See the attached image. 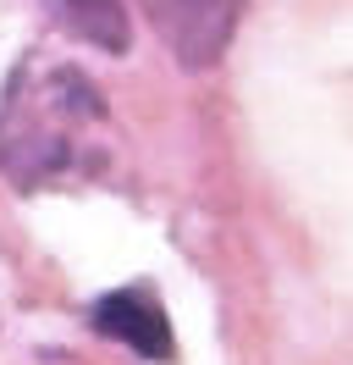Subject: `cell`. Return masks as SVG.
<instances>
[{
    "label": "cell",
    "instance_id": "cell-4",
    "mask_svg": "<svg viewBox=\"0 0 353 365\" xmlns=\"http://www.w3.org/2000/svg\"><path fill=\"white\" fill-rule=\"evenodd\" d=\"M66 11V23L100 50H127V11L122 0H56Z\"/></svg>",
    "mask_w": 353,
    "mask_h": 365
},
{
    "label": "cell",
    "instance_id": "cell-2",
    "mask_svg": "<svg viewBox=\"0 0 353 365\" xmlns=\"http://www.w3.org/2000/svg\"><path fill=\"white\" fill-rule=\"evenodd\" d=\"M138 6H144L149 28L160 34V45L188 72L216 67L243 17V0H138Z\"/></svg>",
    "mask_w": 353,
    "mask_h": 365
},
{
    "label": "cell",
    "instance_id": "cell-3",
    "mask_svg": "<svg viewBox=\"0 0 353 365\" xmlns=\"http://www.w3.org/2000/svg\"><path fill=\"white\" fill-rule=\"evenodd\" d=\"M94 327L105 338H122L127 349H138L144 360H176V338L166 310L154 304L144 288H122V294H105L94 304Z\"/></svg>",
    "mask_w": 353,
    "mask_h": 365
},
{
    "label": "cell",
    "instance_id": "cell-1",
    "mask_svg": "<svg viewBox=\"0 0 353 365\" xmlns=\"http://www.w3.org/2000/svg\"><path fill=\"white\" fill-rule=\"evenodd\" d=\"M105 128V100L66 61H22L0 106V166L11 182H50L83 160Z\"/></svg>",
    "mask_w": 353,
    "mask_h": 365
}]
</instances>
